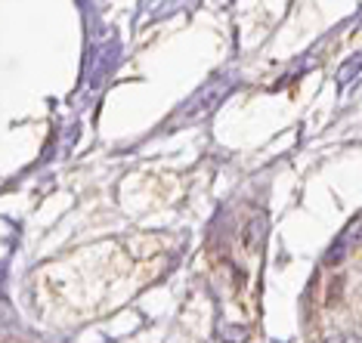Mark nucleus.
<instances>
[{"label": "nucleus", "instance_id": "obj_1", "mask_svg": "<svg viewBox=\"0 0 362 343\" xmlns=\"http://www.w3.org/2000/svg\"><path fill=\"white\" fill-rule=\"evenodd\" d=\"M238 84V75L233 71V75H220V78H214L208 87H202L199 93L189 100L183 109H177V114L170 118V127H180V124H195V121H202V118H208V114L217 109L220 102L229 96V90H233Z\"/></svg>", "mask_w": 362, "mask_h": 343}, {"label": "nucleus", "instance_id": "obj_2", "mask_svg": "<svg viewBox=\"0 0 362 343\" xmlns=\"http://www.w3.org/2000/svg\"><path fill=\"white\" fill-rule=\"evenodd\" d=\"M359 244H362V214H356V217H353L347 226H344V232L337 235L334 244H332V248H328L325 263H328V266L341 263V260L347 257L353 248H359Z\"/></svg>", "mask_w": 362, "mask_h": 343}, {"label": "nucleus", "instance_id": "obj_3", "mask_svg": "<svg viewBox=\"0 0 362 343\" xmlns=\"http://www.w3.org/2000/svg\"><path fill=\"white\" fill-rule=\"evenodd\" d=\"M263 239H267V217H254L248 229H245V248H251V251H257Z\"/></svg>", "mask_w": 362, "mask_h": 343}, {"label": "nucleus", "instance_id": "obj_4", "mask_svg": "<svg viewBox=\"0 0 362 343\" xmlns=\"http://www.w3.org/2000/svg\"><path fill=\"white\" fill-rule=\"evenodd\" d=\"M359 68H362V53H356L353 59H347V62L341 65V71H337V84L347 87V84H350V78H356V75H359Z\"/></svg>", "mask_w": 362, "mask_h": 343}, {"label": "nucleus", "instance_id": "obj_5", "mask_svg": "<svg viewBox=\"0 0 362 343\" xmlns=\"http://www.w3.org/2000/svg\"><path fill=\"white\" fill-rule=\"evenodd\" d=\"M220 340L245 343V340H248V328H235V325H229V328H220Z\"/></svg>", "mask_w": 362, "mask_h": 343}, {"label": "nucleus", "instance_id": "obj_6", "mask_svg": "<svg viewBox=\"0 0 362 343\" xmlns=\"http://www.w3.org/2000/svg\"><path fill=\"white\" fill-rule=\"evenodd\" d=\"M344 343H362V331H350L347 337H344Z\"/></svg>", "mask_w": 362, "mask_h": 343}, {"label": "nucleus", "instance_id": "obj_7", "mask_svg": "<svg viewBox=\"0 0 362 343\" xmlns=\"http://www.w3.org/2000/svg\"><path fill=\"white\" fill-rule=\"evenodd\" d=\"M325 343H344V337H328Z\"/></svg>", "mask_w": 362, "mask_h": 343}]
</instances>
